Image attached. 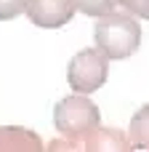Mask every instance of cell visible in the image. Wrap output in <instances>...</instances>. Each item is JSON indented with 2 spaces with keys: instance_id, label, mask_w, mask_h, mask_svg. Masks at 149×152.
I'll list each match as a JSON object with an SVG mask.
<instances>
[{
  "instance_id": "obj_1",
  "label": "cell",
  "mask_w": 149,
  "mask_h": 152,
  "mask_svg": "<svg viewBox=\"0 0 149 152\" xmlns=\"http://www.w3.org/2000/svg\"><path fill=\"white\" fill-rule=\"evenodd\" d=\"M96 48H101L109 59H128L141 45V27L133 13H107L99 16L93 29Z\"/></svg>"
},
{
  "instance_id": "obj_2",
  "label": "cell",
  "mask_w": 149,
  "mask_h": 152,
  "mask_svg": "<svg viewBox=\"0 0 149 152\" xmlns=\"http://www.w3.org/2000/svg\"><path fill=\"white\" fill-rule=\"evenodd\" d=\"M53 126L59 134L69 139H80L96 126H101V115H99V107L85 94H72L53 107Z\"/></svg>"
},
{
  "instance_id": "obj_3",
  "label": "cell",
  "mask_w": 149,
  "mask_h": 152,
  "mask_svg": "<svg viewBox=\"0 0 149 152\" xmlns=\"http://www.w3.org/2000/svg\"><path fill=\"white\" fill-rule=\"evenodd\" d=\"M107 75H109V56L101 48L77 51L67 67V80L75 94H93L107 83Z\"/></svg>"
},
{
  "instance_id": "obj_4",
  "label": "cell",
  "mask_w": 149,
  "mask_h": 152,
  "mask_svg": "<svg viewBox=\"0 0 149 152\" xmlns=\"http://www.w3.org/2000/svg\"><path fill=\"white\" fill-rule=\"evenodd\" d=\"M48 150H93V152H128L131 150V139L128 134L117 131V128H104V126H96L93 131H88L85 136L80 139H59V142H51Z\"/></svg>"
},
{
  "instance_id": "obj_5",
  "label": "cell",
  "mask_w": 149,
  "mask_h": 152,
  "mask_svg": "<svg viewBox=\"0 0 149 152\" xmlns=\"http://www.w3.org/2000/svg\"><path fill=\"white\" fill-rule=\"evenodd\" d=\"M75 11H77L75 0H27V8H24L29 21L45 29L64 27L67 21H72Z\"/></svg>"
},
{
  "instance_id": "obj_6",
  "label": "cell",
  "mask_w": 149,
  "mask_h": 152,
  "mask_svg": "<svg viewBox=\"0 0 149 152\" xmlns=\"http://www.w3.org/2000/svg\"><path fill=\"white\" fill-rule=\"evenodd\" d=\"M43 142L35 131L21 126H0V152H40Z\"/></svg>"
},
{
  "instance_id": "obj_7",
  "label": "cell",
  "mask_w": 149,
  "mask_h": 152,
  "mask_svg": "<svg viewBox=\"0 0 149 152\" xmlns=\"http://www.w3.org/2000/svg\"><path fill=\"white\" fill-rule=\"evenodd\" d=\"M128 139H131V150H149V104L136 110V115L131 118Z\"/></svg>"
},
{
  "instance_id": "obj_8",
  "label": "cell",
  "mask_w": 149,
  "mask_h": 152,
  "mask_svg": "<svg viewBox=\"0 0 149 152\" xmlns=\"http://www.w3.org/2000/svg\"><path fill=\"white\" fill-rule=\"evenodd\" d=\"M75 5L85 16H107V13L115 11L117 0H75Z\"/></svg>"
},
{
  "instance_id": "obj_9",
  "label": "cell",
  "mask_w": 149,
  "mask_h": 152,
  "mask_svg": "<svg viewBox=\"0 0 149 152\" xmlns=\"http://www.w3.org/2000/svg\"><path fill=\"white\" fill-rule=\"evenodd\" d=\"M27 8V0H0V21H11L21 16Z\"/></svg>"
},
{
  "instance_id": "obj_10",
  "label": "cell",
  "mask_w": 149,
  "mask_h": 152,
  "mask_svg": "<svg viewBox=\"0 0 149 152\" xmlns=\"http://www.w3.org/2000/svg\"><path fill=\"white\" fill-rule=\"evenodd\" d=\"M128 13H133L136 19H147L149 21V0H117Z\"/></svg>"
}]
</instances>
